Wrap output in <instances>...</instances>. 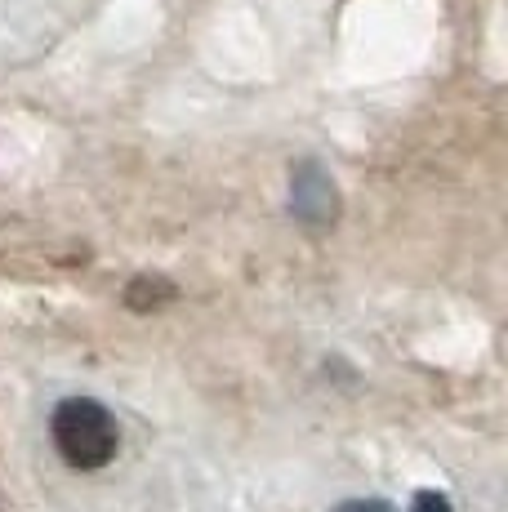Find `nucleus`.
I'll use <instances>...</instances> for the list:
<instances>
[{"label": "nucleus", "mask_w": 508, "mask_h": 512, "mask_svg": "<svg viewBox=\"0 0 508 512\" xmlns=\"http://www.w3.org/2000/svg\"><path fill=\"white\" fill-rule=\"evenodd\" d=\"M50 432H54V446L58 455L67 459L72 468L81 472H94V468H107L121 450V432H116V419L103 401L94 397H67L54 406V419H50Z\"/></svg>", "instance_id": "1"}, {"label": "nucleus", "mask_w": 508, "mask_h": 512, "mask_svg": "<svg viewBox=\"0 0 508 512\" xmlns=\"http://www.w3.org/2000/svg\"><path fill=\"white\" fill-rule=\"evenodd\" d=\"M290 214L304 228H330L339 219V187L317 161H299L290 174Z\"/></svg>", "instance_id": "2"}, {"label": "nucleus", "mask_w": 508, "mask_h": 512, "mask_svg": "<svg viewBox=\"0 0 508 512\" xmlns=\"http://www.w3.org/2000/svg\"><path fill=\"white\" fill-rule=\"evenodd\" d=\"M174 294H179V290H174V285L165 281V277H139V281L130 285V290H125V303H130L134 312H148V308H156L161 299H174Z\"/></svg>", "instance_id": "3"}, {"label": "nucleus", "mask_w": 508, "mask_h": 512, "mask_svg": "<svg viewBox=\"0 0 508 512\" xmlns=\"http://www.w3.org/2000/svg\"><path fill=\"white\" fill-rule=\"evenodd\" d=\"M410 512H455V508H451V499L437 495V490H419L415 504H410Z\"/></svg>", "instance_id": "4"}, {"label": "nucleus", "mask_w": 508, "mask_h": 512, "mask_svg": "<svg viewBox=\"0 0 508 512\" xmlns=\"http://www.w3.org/2000/svg\"><path fill=\"white\" fill-rule=\"evenodd\" d=\"M335 512H397V508L384 504V499H348V504H339Z\"/></svg>", "instance_id": "5"}]
</instances>
